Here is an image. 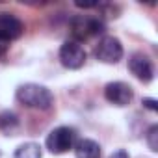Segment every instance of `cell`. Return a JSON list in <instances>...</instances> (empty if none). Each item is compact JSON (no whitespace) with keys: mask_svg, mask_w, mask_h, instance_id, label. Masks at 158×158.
<instances>
[{"mask_svg":"<svg viewBox=\"0 0 158 158\" xmlns=\"http://www.w3.org/2000/svg\"><path fill=\"white\" fill-rule=\"evenodd\" d=\"M95 58L102 63H117L123 58V45L114 35H104L95 47Z\"/></svg>","mask_w":158,"mask_h":158,"instance_id":"277c9868","label":"cell"},{"mask_svg":"<svg viewBox=\"0 0 158 158\" xmlns=\"http://www.w3.org/2000/svg\"><path fill=\"white\" fill-rule=\"evenodd\" d=\"M24 34V24L11 13H0V35L8 41L19 39Z\"/></svg>","mask_w":158,"mask_h":158,"instance_id":"ba28073f","label":"cell"},{"mask_svg":"<svg viewBox=\"0 0 158 158\" xmlns=\"http://www.w3.org/2000/svg\"><path fill=\"white\" fill-rule=\"evenodd\" d=\"M145 108H149V110H152V112H156L158 110V102L154 101V99H143V102H141Z\"/></svg>","mask_w":158,"mask_h":158,"instance_id":"4fadbf2b","label":"cell"},{"mask_svg":"<svg viewBox=\"0 0 158 158\" xmlns=\"http://www.w3.org/2000/svg\"><path fill=\"white\" fill-rule=\"evenodd\" d=\"M60 61L67 69H80L86 63V50L78 41H65L60 47Z\"/></svg>","mask_w":158,"mask_h":158,"instance_id":"5b68a950","label":"cell"},{"mask_svg":"<svg viewBox=\"0 0 158 158\" xmlns=\"http://www.w3.org/2000/svg\"><path fill=\"white\" fill-rule=\"evenodd\" d=\"M104 32V21L95 15H76L71 19V34L78 39H89Z\"/></svg>","mask_w":158,"mask_h":158,"instance_id":"7a4b0ae2","label":"cell"},{"mask_svg":"<svg viewBox=\"0 0 158 158\" xmlns=\"http://www.w3.org/2000/svg\"><path fill=\"white\" fill-rule=\"evenodd\" d=\"M76 143V130L71 127H58L47 136V149L52 154H63Z\"/></svg>","mask_w":158,"mask_h":158,"instance_id":"3957f363","label":"cell"},{"mask_svg":"<svg viewBox=\"0 0 158 158\" xmlns=\"http://www.w3.org/2000/svg\"><path fill=\"white\" fill-rule=\"evenodd\" d=\"M110 158H130V156H128V152H127L125 149H117Z\"/></svg>","mask_w":158,"mask_h":158,"instance_id":"9a60e30c","label":"cell"},{"mask_svg":"<svg viewBox=\"0 0 158 158\" xmlns=\"http://www.w3.org/2000/svg\"><path fill=\"white\" fill-rule=\"evenodd\" d=\"M43 152H41V147L34 141H28V143H23L17 147L15 151V158H41Z\"/></svg>","mask_w":158,"mask_h":158,"instance_id":"30bf717a","label":"cell"},{"mask_svg":"<svg viewBox=\"0 0 158 158\" xmlns=\"http://www.w3.org/2000/svg\"><path fill=\"white\" fill-rule=\"evenodd\" d=\"M104 97L110 104L115 106H127L134 99V91L128 84L125 82H110L104 88Z\"/></svg>","mask_w":158,"mask_h":158,"instance_id":"8992f818","label":"cell"},{"mask_svg":"<svg viewBox=\"0 0 158 158\" xmlns=\"http://www.w3.org/2000/svg\"><path fill=\"white\" fill-rule=\"evenodd\" d=\"M145 139H147L149 149H151L152 152H156V151H158V125H152V127L147 130Z\"/></svg>","mask_w":158,"mask_h":158,"instance_id":"8fae6325","label":"cell"},{"mask_svg":"<svg viewBox=\"0 0 158 158\" xmlns=\"http://www.w3.org/2000/svg\"><path fill=\"white\" fill-rule=\"evenodd\" d=\"M0 125H2L6 130H8V127H15L17 125L15 114H2V115H0Z\"/></svg>","mask_w":158,"mask_h":158,"instance_id":"7c38bea8","label":"cell"},{"mask_svg":"<svg viewBox=\"0 0 158 158\" xmlns=\"http://www.w3.org/2000/svg\"><path fill=\"white\" fill-rule=\"evenodd\" d=\"M17 101L26 108L48 110L54 102V95L48 88L39 84H23L17 89Z\"/></svg>","mask_w":158,"mask_h":158,"instance_id":"6da1fadb","label":"cell"},{"mask_svg":"<svg viewBox=\"0 0 158 158\" xmlns=\"http://www.w3.org/2000/svg\"><path fill=\"white\" fill-rule=\"evenodd\" d=\"M74 156L76 158H101V145L95 139L84 138L74 143Z\"/></svg>","mask_w":158,"mask_h":158,"instance_id":"9c48e42d","label":"cell"},{"mask_svg":"<svg viewBox=\"0 0 158 158\" xmlns=\"http://www.w3.org/2000/svg\"><path fill=\"white\" fill-rule=\"evenodd\" d=\"M8 48H10V41L0 35V56H4V54L8 52Z\"/></svg>","mask_w":158,"mask_h":158,"instance_id":"5bb4252c","label":"cell"},{"mask_svg":"<svg viewBox=\"0 0 158 158\" xmlns=\"http://www.w3.org/2000/svg\"><path fill=\"white\" fill-rule=\"evenodd\" d=\"M128 69L130 73L138 78V80L149 84L152 78H154V67H152V61L143 56V54H134L130 60H128Z\"/></svg>","mask_w":158,"mask_h":158,"instance_id":"52a82bcc","label":"cell"}]
</instances>
